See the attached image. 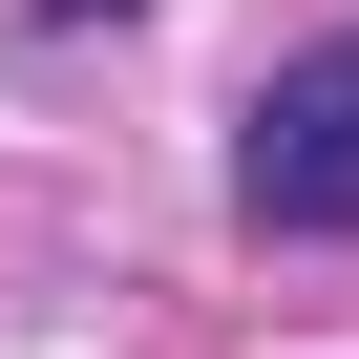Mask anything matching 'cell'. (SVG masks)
Here are the masks:
<instances>
[{"mask_svg": "<svg viewBox=\"0 0 359 359\" xmlns=\"http://www.w3.org/2000/svg\"><path fill=\"white\" fill-rule=\"evenodd\" d=\"M233 212H254V233H359V22L296 43V64L254 85V127H233Z\"/></svg>", "mask_w": 359, "mask_h": 359, "instance_id": "cell-1", "label": "cell"}]
</instances>
